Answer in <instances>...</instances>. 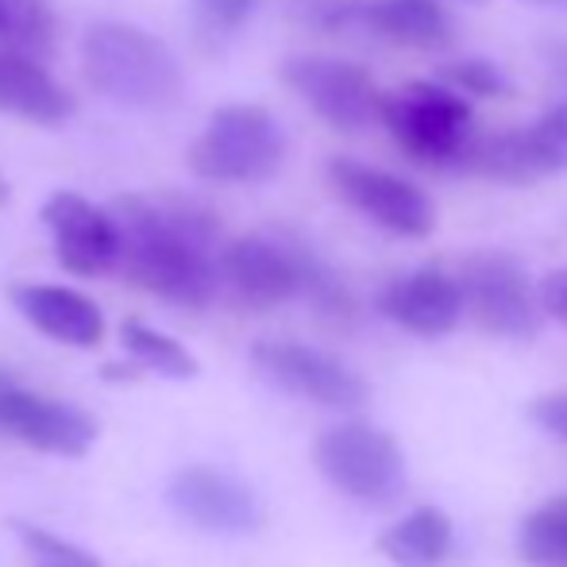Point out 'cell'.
<instances>
[{
    "mask_svg": "<svg viewBox=\"0 0 567 567\" xmlns=\"http://www.w3.org/2000/svg\"><path fill=\"white\" fill-rule=\"evenodd\" d=\"M124 275L140 290L182 309L217 298L220 220L182 194H127L113 202Z\"/></svg>",
    "mask_w": 567,
    "mask_h": 567,
    "instance_id": "1",
    "label": "cell"
},
{
    "mask_svg": "<svg viewBox=\"0 0 567 567\" xmlns=\"http://www.w3.org/2000/svg\"><path fill=\"white\" fill-rule=\"evenodd\" d=\"M82 74L101 97L124 109H171L182 97V62L171 47L135 23L101 20L82 35Z\"/></svg>",
    "mask_w": 567,
    "mask_h": 567,
    "instance_id": "2",
    "label": "cell"
},
{
    "mask_svg": "<svg viewBox=\"0 0 567 567\" xmlns=\"http://www.w3.org/2000/svg\"><path fill=\"white\" fill-rule=\"evenodd\" d=\"M197 178L225 186H259L286 163V132L262 105H220L186 151Z\"/></svg>",
    "mask_w": 567,
    "mask_h": 567,
    "instance_id": "3",
    "label": "cell"
},
{
    "mask_svg": "<svg viewBox=\"0 0 567 567\" xmlns=\"http://www.w3.org/2000/svg\"><path fill=\"white\" fill-rule=\"evenodd\" d=\"M313 463L340 494L367 506H390L405 491V455L398 441L367 421H343L317 436Z\"/></svg>",
    "mask_w": 567,
    "mask_h": 567,
    "instance_id": "4",
    "label": "cell"
},
{
    "mask_svg": "<svg viewBox=\"0 0 567 567\" xmlns=\"http://www.w3.org/2000/svg\"><path fill=\"white\" fill-rule=\"evenodd\" d=\"M379 120L410 158L425 166H452V158L471 140V105L441 82H410L382 93Z\"/></svg>",
    "mask_w": 567,
    "mask_h": 567,
    "instance_id": "5",
    "label": "cell"
},
{
    "mask_svg": "<svg viewBox=\"0 0 567 567\" xmlns=\"http://www.w3.org/2000/svg\"><path fill=\"white\" fill-rule=\"evenodd\" d=\"M463 309L483 324L491 337L529 340L540 329V293L517 259L502 251H478L460 267Z\"/></svg>",
    "mask_w": 567,
    "mask_h": 567,
    "instance_id": "6",
    "label": "cell"
},
{
    "mask_svg": "<svg viewBox=\"0 0 567 567\" xmlns=\"http://www.w3.org/2000/svg\"><path fill=\"white\" fill-rule=\"evenodd\" d=\"M251 363L278 390H286L293 398H306L313 405H324V410L355 413L371 398L367 394V382L343 359L329 355L321 348H309V343L262 340L251 348Z\"/></svg>",
    "mask_w": 567,
    "mask_h": 567,
    "instance_id": "7",
    "label": "cell"
},
{
    "mask_svg": "<svg viewBox=\"0 0 567 567\" xmlns=\"http://www.w3.org/2000/svg\"><path fill=\"white\" fill-rule=\"evenodd\" d=\"M282 82L337 132H363L379 120L382 90L355 62L329 54H293L282 62Z\"/></svg>",
    "mask_w": 567,
    "mask_h": 567,
    "instance_id": "8",
    "label": "cell"
},
{
    "mask_svg": "<svg viewBox=\"0 0 567 567\" xmlns=\"http://www.w3.org/2000/svg\"><path fill=\"white\" fill-rule=\"evenodd\" d=\"M329 182L351 209L363 213L371 225L394 231V236L421 239L436 228L433 197L413 182L398 178V174L340 155L329 163Z\"/></svg>",
    "mask_w": 567,
    "mask_h": 567,
    "instance_id": "9",
    "label": "cell"
},
{
    "mask_svg": "<svg viewBox=\"0 0 567 567\" xmlns=\"http://www.w3.org/2000/svg\"><path fill=\"white\" fill-rule=\"evenodd\" d=\"M166 502L174 506V514L205 533L244 537V533H255L262 525L259 494L244 478L209 467V463L174 471L171 486H166Z\"/></svg>",
    "mask_w": 567,
    "mask_h": 567,
    "instance_id": "10",
    "label": "cell"
},
{
    "mask_svg": "<svg viewBox=\"0 0 567 567\" xmlns=\"http://www.w3.org/2000/svg\"><path fill=\"white\" fill-rule=\"evenodd\" d=\"M0 433L16 436L28 449L78 460L97 441V421L78 405L23 390L20 382L0 374Z\"/></svg>",
    "mask_w": 567,
    "mask_h": 567,
    "instance_id": "11",
    "label": "cell"
},
{
    "mask_svg": "<svg viewBox=\"0 0 567 567\" xmlns=\"http://www.w3.org/2000/svg\"><path fill=\"white\" fill-rule=\"evenodd\" d=\"M452 166L475 174V178L502 182V186H533V182H545L567 171V151L545 127L533 124L467 140L460 155L452 158Z\"/></svg>",
    "mask_w": 567,
    "mask_h": 567,
    "instance_id": "12",
    "label": "cell"
},
{
    "mask_svg": "<svg viewBox=\"0 0 567 567\" xmlns=\"http://www.w3.org/2000/svg\"><path fill=\"white\" fill-rule=\"evenodd\" d=\"M43 225L54 236V259L78 278H97L116 267L120 259V228L109 209H97L82 194H59L47 197Z\"/></svg>",
    "mask_w": 567,
    "mask_h": 567,
    "instance_id": "13",
    "label": "cell"
},
{
    "mask_svg": "<svg viewBox=\"0 0 567 567\" xmlns=\"http://www.w3.org/2000/svg\"><path fill=\"white\" fill-rule=\"evenodd\" d=\"M217 270L220 282H228L231 293L255 309H275L301 293L298 251L290 239L239 236L220 247Z\"/></svg>",
    "mask_w": 567,
    "mask_h": 567,
    "instance_id": "14",
    "label": "cell"
},
{
    "mask_svg": "<svg viewBox=\"0 0 567 567\" xmlns=\"http://www.w3.org/2000/svg\"><path fill=\"white\" fill-rule=\"evenodd\" d=\"M379 313L413 337H449L463 317L460 282L441 267H421L390 278L379 290Z\"/></svg>",
    "mask_w": 567,
    "mask_h": 567,
    "instance_id": "15",
    "label": "cell"
},
{
    "mask_svg": "<svg viewBox=\"0 0 567 567\" xmlns=\"http://www.w3.org/2000/svg\"><path fill=\"white\" fill-rule=\"evenodd\" d=\"M12 306L47 340L70 343V348H97L105 340V313L97 309V301L70 290V286H12Z\"/></svg>",
    "mask_w": 567,
    "mask_h": 567,
    "instance_id": "16",
    "label": "cell"
},
{
    "mask_svg": "<svg viewBox=\"0 0 567 567\" xmlns=\"http://www.w3.org/2000/svg\"><path fill=\"white\" fill-rule=\"evenodd\" d=\"M0 113L28 124H62L74 113V97L47 74L39 59L0 43Z\"/></svg>",
    "mask_w": 567,
    "mask_h": 567,
    "instance_id": "17",
    "label": "cell"
},
{
    "mask_svg": "<svg viewBox=\"0 0 567 567\" xmlns=\"http://www.w3.org/2000/svg\"><path fill=\"white\" fill-rule=\"evenodd\" d=\"M355 23L405 51H444L452 43V23L441 0H367L359 4Z\"/></svg>",
    "mask_w": 567,
    "mask_h": 567,
    "instance_id": "18",
    "label": "cell"
},
{
    "mask_svg": "<svg viewBox=\"0 0 567 567\" xmlns=\"http://www.w3.org/2000/svg\"><path fill=\"white\" fill-rule=\"evenodd\" d=\"M379 553L398 567H441L452 553V522L436 506H421L382 533Z\"/></svg>",
    "mask_w": 567,
    "mask_h": 567,
    "instance_id": "19",
    "label": "cell"
},
{
    "mask_svg": "<svg viewBox=\"0 0 567 567\" xmlns=\"http://www.w3.org/2000/svg\"><path fill=\"white\" fill-rule=\"evenodd\" d=\"M120 340H124L127 355H132L143 371H155V374H163V379H178V382L194 379L197 374V359L189 355V351L182 348L174 337L151 329V324L124 321L120 324Z\"/></svg>",
    "mask_w": 567,
    "mask_h": 567,
    "instance_id": "20",
    "label": "cell"
},
{
    "mask_svg": "<svg viewBox=\"0 0 567 567\" xmlns=\"http://www.w3.org/2000/svg\"><path fill=\"white\" fill-rule=\"evenodd\" d=\"M54 12L47 0H0V43L43 59L54 51Z\"/></svg>",
    "mask_w": 567,
    "mask_h": 567,
    "instance_id": "21",
    "label": "cell"
},
{
    "mask_svg": "<svg viewBox=\"0 0 567 567\" xmlns=\"http://www.w3.org/2000/svg\"><path fill=\"white\" fill-rule=\"evenodd\" d=\"M293 251H298L301 293H306L324 317H332V321H351V317H355V298H351V290L340 282L337 270H332L321 255L309 251V247L293 244Z\"/></svg>",
    "mask_w": 567,
    "mask_h": 567,
    "instance_id": "22",
    "label": "cell"
},
{
    "mask_svg": "<svg viewBox=\"0 0 567 567\" xmlns=\"http://www.w3.org/2000/svg\"><path fill=\"white\" fill-rule=\"evenodd\" d=\"M16 537H20V548L31 560V567H105L93 553H85L82 545L43 529V525L16 522Z\"/></svg>",
    "mask_w": 567,
    "mask_h": 567,
    "instance_id": "23",
    "label": "cell"
},
{
    "mask_svg": "<svg viewBox=\"0 0 567 567\" xmlns=\"http://www.w3.org/2000/svg\"><path fill=\"white\" fill-rule=\"evenodd\" d=\"M441 78L452 85L455 93H467V97L494 101V97H506L509 93L506 74L486 59H455L441 70Z\"/></svg>",
    "mask_w": 567,
    "mask_h": 567,
    "instance_id": "24",
    "label": "cell"
},
{
    "mask_svg": "<svg viewBox=\"0 0 567 567\" xmlns=\"http://www.w3.org/2000/svg\"><path fill=\"white\" fill-rule=\"evenodd\" d=\"M189 4H194V20L205 35L231 39L255 16L259 0H189Z\"/></svg>",
    "mask_w": 567,
    "mask_h": 567,
    "instance_id": "25",
    "label": "cell"
},
{
    "mask_svg": "<svg viewBox=\"0 0 567 567\" xmlns=\"http://www.w3.org/2000/svg\"><path fill=\"white\" fill-rule=\"evenodd\" d=\"M533 421L545 429L548 436L567 444V394H545L533 402Z\"/></svg>",
    "mask_w": 567,
    "mask_h": 567,
    "instance_id": "26",
    "label": "cell"
},
{
    "mask_svg": "<svg viewBox=\"0 0 567 567\" xmlns=\"http://www.w3.org/2000/svg\"><path fill=\"white\" fill-rule=\"evenodd\" d=\"M540 309L548 317H556L560 324H567V270H553V275L540 282Z\"/></svg>",
    "mask_w": 567,
    "mask_h": 567,
    "instance_id": "27",
    "label": "cell"
},
{
    "mask_svg": "<svg viewBox=\"0 0 567 567\" xmlns=\"http://www.w3.org/2000/svg\"><path fill=\"white\" fill-rule=\"evenodd\" d=\"M540 127H545V132L567 151V101H560L556 109H548L545 120H540Z\"/></svg>",
    "mask_w": 567,
    "mask_h": 567,
    "instance_id": "28",
    "label": "cell"
},
{
    "mask_svg": "<svg viewBox=\"0 0 567 567\" xmlns=\"http://www.w3.org/2000/svg\"><path fill=\"white\" fill-rule=\"evenodd\" d=\"M545 59H548V66H553V78L567 90V43H548Z\"/></svg>",
    "mask_w": 567,
    "mask_h": 567,
    "instance_id": "29",
    "label": "cell"
},
{
    "mask_svg": "<svg viewBox=\"0 0 567 567\" xmlns=\"http://www.w3.org/2000/svg\"><path fill=\"white\" fill-rule=\"evenodd\" d=\"M525 4H533V8H560V12H567V0H525Z\"/></svg>",
    "mask_w": 567,
    "mask_h": 567,
    "instance_id": "30",
    "label": "cell"
},
{
    "mask_svg": "<svg viewBox=\"0 0 567 567\" xmlns=\"http://www.w3.org/2000/svg\"><path fill=\"white\" fill-rule=\"evenodd\" d=\"M4 197H8V189H4V182H0V202H4Z\"/></svg>",
    "mask_w": 567,
    "mask_h": 567,
    "instance_id": "31",
    "label": "cell"
},
{
    "mask_svg": "<svg viewBox=\"0 0 567 567\" xmlns=\"http://www.w3.org/2000/svg\"><path fill=\"white\" fill-rule=\"evenodd\" d=\"M467 4H478V0H467Z\"/></svg>",
    "mask_w": 567,
    "mask_h": 567,
    "instance_id": "32",
    "label": "cell"
}]
</instances>
